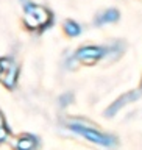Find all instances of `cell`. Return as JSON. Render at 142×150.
Wrapping results in <instances>:
<instances>
[{"instance_id": "obj_3", "label": "cell", "mask_w": 142, "mask_h": 150, "mask_svg": "<svg viewBox=\"0 0 142 150\" xmlns=\"http://www.w3.org/2000/svg\"><path fill=\"white\" fill-rule=\"evenodd\" d=\"M142 96V89H136V91H130V92H126V94H124L122 97H119L117 100L112 103V105L106 110V112H105V116H114L117 111L120 110L122 106H125L126 103H130V102H134V100H138V98Z\"/></svg>"}, {"instance_id": "obj_9", "label": "cell", "mask_w": 142, "mask_h": 150, "mask_svg": "<svg viewBox=\"0 0 142 150\" xmlns=\"http://www.w3.org/2000/svg\"><path fill=\"white\" fill-rule=\"evenodd\" d=\"M6 136H8V130L5 128L3 125H0V141H3Z\"/></svg>"}, {"instance_id": "obj_10", "label": "cell", "mask_w": 142, "mask_h": 150, "mask_svg": "<svg viewBox=\"0 0 142 150\" xmlns=\"http://www.w3.org/2000/svg\"><path fill=\"white\" fill-rule=\"evenodd\" d=\"M3 66H5V64L2 63V61H0V75H2V74H3Z\"/></svg>"}, {"instance_id": "obj_6", "label": "cell", "mask_w": 142, "mask_h": 150, "mask_svg": "<svg viewBox=\"0 0 142 150\" xmlns=\"http://www.w3.org/2000/svg\"><path fill=\"white\" fill-rule=\"evenodd\" d=\"M35 147H36V139L33 136H23L17 142L19 150H35Z\"/></svg>"}, {"instance_id": "obj_5", "label": "cell", "mask_w": 142, "mask_h": 150, "mask_svg": "<svg viewBox=\"0 0 142 150\" xmlns=\"http://www.w3.org/2000/svg\"><path fill=\"white\" fill-rule=\"evenodd\" d=\"M119 19V11L117 9H108L102 14L100 17H97V25H103V23H108V22H116Z\"/></svg>"}, {"instance_id": "obj_7", "label": "cell", "mask_w": 142, "mask_h": 150, "mask_svg": "<svg viewBox=\"0 0 142 150\" xmlns=\"http://www.w3.org/2000/svg\"><path fill=\"white\" fill-rule=\"evenodd\" d=\"M64 31L67 33L69 36H78L80 35V27H78V23H75L72 21H67L64 23Z\"/></svg>"}, {"instance_id": "obj_2", "label": "cell", "mask_w": 142, "mask_h": 150, "mask_svg": "<svg viewBox=\"0 0 142 150\" xmlns=\"http://www.w3.org/2000/svg\"><path fill=\"white\" fill-rule=\"evenodd\" d=\"M25 22L28 23V27L35 28H37L39 25H47L50 22V13L45 8L30 3L25 8Z\"/></svg>"}, {"instance_id": "obj_8", "label": "cell", "mask_w": 142, "mask_h": 150, "mask_svg": "<svg viewBox=\"0 0 142 150\" xmlns=\"http://www.w3.org/2000/svg\"><path fill=\"white\" fill-rule=\"evenodd\" d=\"M70 97H72L70 94H64V96L59 98V103H61V105H67V103L70 102Z\"/></svg>"}, {"instance_id": "obj_4", "label": "cell", "mask_w": 142, "mask_h": 150, "mask_svg": "<svg viewBox=\"0 0 142 150\" xmlns=\"http://www.w3.org/2000/svg\"><path fill=\"white\" fill-rule=\"evenodd\" d=\"M105 53H106V50L102 49V47H81L77 52V58L88 61V63H92V61L100 59Z\"/></svg>"}, {"instance_id": "obj_1", "label": "cell", "mask_w": 142, "mask_h": 150, "mask_svg": "<svg viewBox=\"0 0 142 150\" xmlns=\"http://www.w3.org/2000/svg\"><path fill=\"white\" fill-rule=\"evenodd\" d=\"M69 128H70V130H73V131H77L78 134L84 136L86 139L92 141V142L100 144V145H105V147H114L116 142H117L114 136L103 134V133H100V131L92 130V128H88V127L80 125V124H70V125H69Z\"/></svg>"}]
</instances>
